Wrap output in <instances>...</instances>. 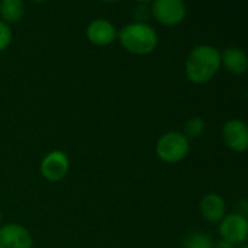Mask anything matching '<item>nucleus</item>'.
I'll use <instances>...</instances> for the list:
<instances>
[{"label": "nucleus", "instance_id": "obj_1", "mask_svg": "<svg viewBox=\"0 0 248 248\" xmlns=\"http://www.w3.org/2000/svg\"><path fill=\"white\" fill-rule=\"evenodd\" d=\"M220 51L209 44L194 47L184 64L187 79L194 85H204L210 82L220 70Z\"/></svg>", "mask_w": 248, "mask_h": 248}, {"label": "nucleus", "instance_id": "obj_2", "mask_svg": "<svg viewBox=\"0 0 248 248\" xmlns=\"http://www.w3.org/2000/svg\"><path fill=\"white\" fill-rule=\"evenodd\" d=\"M121 47L133 56H149L158 47V34L149 24L132 22L124 25L117 35Z\"/></svg>", "mask_w": 248, "mask_h": 248}, {"label": "nucleus", "instance_id": "obj_3", "mask_svg": "<svg viewBox=\"0 0 248 248\" xmlns=\"http://www.w3.org/2000/svg\"><path fill=\"white\" fill-rule=\"evenodd\" d=\"M190 152V140L183 132H167L155 143V154L164 164L174 165L187 158Z\"/></svg>", "mask_w": 248, "mask_h": 248}, {"label": "nucleus", "instance_id": "obj_4", "mask_svg": "<svg viewBox=\"0 0 248 248\" xmlns=\"http://www.w3.org/2000/svg\"><path fill=\"white\" fill-rule=\"evenodd\" d=\"M220 239L235 245H242L248 239V217L241 212H231L219 222Z\"/></svg>", "mask_w": 248, "mask_h": 248}, {"label": "nucleus", "instance_id": "obj_5", "mask_svg": "<svg viewBox=\"0 0 248 248\" xmlns=\"http://www.w3.org/2000/svg\"><path fill=\"white\" fill-rule=\"evenodd\" d=\"M151 11L152 18L164 27H177L187 15L184 0H154Z\"/></svg>", "mask_w": 248, "mask_h": 248}, {"label": "nucleus", "instance_id": "obj_6", "mask_svg": "<svg viewBox=\"0 0 248 248\" xmlns=\"http://www.w3.org/2000/svg\"><path fill=\"white\" fill-rule=\"evenodd\" d=\"M70 171V159L66 152L60 149L50 151L44 155L40 164V172L48 183L63 181Z\"/></svg>", "mask_w": 248, "mask_h": 248}, {"label": "nucleus", "instance_id": "obj_7", "mask_svg": "<svg viewBox=\"0 0 248 248\" xmlns=\"http://www.w3.org/2000/svg\"><path fill=\"white\" fill-rule=\"evenodd\" d=\"M222 140L225 146L235 152L244 154L248 151V124L239 118H231L222 126Z\"/></svg>", "mask_w": 248, "mask_h": 248}, {"label": "nucleus", "instance_id": "obj_8", "mask_svg": "<svg viewBox=\"0 0 248 248\" xmlns=\"http://www.w3.org/2000/svg\"><path fill=\"white\" fill-rule=\"evenodd\" d=\"M34 238L28 228L18 222L0 225V248H32Z\"/></svg>", "mask_w": 248, "mask_h": 248}, {"label": "nucleus", "instance_id": "obj_9", "mask_svg": "<svg viewBox=\"0 0 248 248\" xmlns=\"http://www.w3.org/2000/svg\"><path fill=\"white\" fill-rule=\"evenodd\" d=\"M117 35L118 31L114 27V24L104 18H96L91 21L86 27V38L89 40L91 44L96 47L111 46L117 40Z\"/></svg>", "mask_w": 248, "mask_h": 248}, {"label": "nucleus", "instance_id": "obj_10", "mask_svg": "<svg viewBox=\"0 0 248 248\" xmlns=\"http://www.w3.org/2000/svg\"><path fill=\"white\" fill-rule=\"evenodd\" d=\"M199 210L202 217L209 223H219L226 215V203L222 196L216 193H209L202 197Z\"/></svg>", "mask_w": 248, "mask_h": 248}, {"label": "nucleus", "instance_id": "obj_11", "mask_svg": "<svg viewBox=\"0 0 248 248\" xmlns=\"http://www.w3.org/2000/svg\"><path fill=\"white\" fill-rule=\"evenodd\" d=\"M220 64L232 75H244L248 72V54L239 47H228L220 51Z\"/></svg>", "mask_w": 248, "mask_h": 248}, {"label": "nucleus", "instance_id": "obj_12", "mask_svg": "<svg viewBox=\"0 0 248 248\" xmlns=\"http://www.w3.org/2000/svg\"><path fill=\"white\" fill-rule=\"evenodd\" d=\"M25 15L24 0H0V21L11 24H18Z\"/></svg>", "mask_w": 248, "mask_h": 248}, {"label": "nucleus", "instance_id": "obj_13", "mask_svg": "<svg viewBox=\"0 0 248 248\" xmlns=\"http://www.w3.org/2000/svg\"><path fill=\"white\" fill-rule=\"evenodd\" d=\"M213 239L203 231L190 232L183 242V248H212Z\"/></svg>", "mask_w": 248, "mask_h": 248}, {"label": "nucleus", "instance_id": "obj_14", "mask_svg": "<svg viewBox=\"0 0 248 248\" xmlns=\"http://www.w3.org/2000/svg\"><path fill=\"white\" fill-rule=\"evenodd\" d=\"M206 130V121L202 117H190L183 127V133L184 136L190 140V139H197L200 138Z\"/></svg>", "mask_w": 248, "mask_h": 248}, {"label": "nucleus", "instance_id": "obj_15", "mask_svg": "<svg viewBox=\"0 0 248 248\" xmlns=\"http://www.w3.org/2000/svg\"><path fill=\"white\" fill-rule=\"evenodd\" d=\"M12 38H14V32H12L11 25L0 21V53L5 51L11 46Z\"/></svg>", "mask_w": 248, "mask_h": 248}, {"label": "nucleus", "instance_id": "obj_16", "mask_svg": "<svg viewBox=\"0 0 248 248\" xmlns=\"http://www.w3.org/2000/svg\"><path fill=\"white\" fill-rule=\"evenodd\" d=\"M133 18L136 19L135 22H140V24H148V21L152 18V11L149 5H142L138 3L135 11H133Z\"/></svg>", "mask_w": 248, "mask_h": 248}, {"label": "nucleus", "instance_id": "obj_17", "mask_svg": "<svg viewBox=\"0 0 248 248\" xmlns=\"http://www.w3.org/2000/svg\"><path fill=\"white\" fill-rule=\"evenodd\" d=\"M212 248H233L231 244H228V242H225V241H222V239H219V241H213V245H212Z\"/></svg>", "mask_w": 248, "mask_h": 248}, {"label": "nucleus", "instance_id": "obj_18", "mask_svg": "<svg viewBox=\"0 0 248 248\" xmlns=\"http://www.w3.org/2000/svg\"><path fill=\"white\" fill-rule=\"evenodd\" d=\"M138 3H142V5H149V3H152L154 0H136Z\"/></svg>", "mask_w": 248, "mask_h": 248}, {"label": "nucleus", "instance_id": "obj_19", "mask_svg": "<svg viewBox=\"0 0 248 248\" xmlns=\"http://www.w3.org/2000/svg\"><path fill=\"white\" fill-rule=\"evenodd\" d=\"M3 223V212H2V207H0V225Z\"/></svg>", "mask_w": 248, "mask_h": 248}, {"label": "nucleus", "instance_id": "obj_20", "mask_svg": "<svg viewBox=\"0 0 248 248\" xmlns=\"http://www.w3.org/2000/svg\"><path fill=\"white\" fill-rule=\"evenodd\" d=\"M101 2H105V3H115L118 0H101Z\"/></svg>", "mask_w": 248, "mask_h": 248}, {"label": "nucleus", "instance_id": "obj_21", "mask_svg": "<svg viewBox=\"0 0 248 248\" xmlns=\"http://www.w3.org/2000/svg\"><path fill=\"white\" fill-rule=\"evenodd\" d=\"M30 2H32V3H43V2H46V0H30Z\"/></svg>", "mask_w": 248, "mask_h": 248}, {"label": "nucleus", "instance_id": "obj_22", "mask_svg": "<svg viewBox=\"0 0 248 248\" xmlns=\"http://www.w3.org/2000/svg\"><path fill=\"white\" fill-rule=\"evenodd\" d=\"M238 248H248V245H239Z\"/></svg>", "mask_w": 248, "mask_h": 248}, {"label": "nucleus", "instance_id": "obj_23", "mask_svg": "<svg viewBox=\"0 0 248 248\" xmlns=\"http://www.w3.org/2000/svg\"><path fill=\"white\" fill-rule=\"evenodd\" d=\"M245 96L248 98V89H247V92H245Z\"/></svg>", "mask_w": 248, "mask_h": 248}]
</instances>
